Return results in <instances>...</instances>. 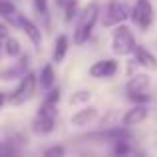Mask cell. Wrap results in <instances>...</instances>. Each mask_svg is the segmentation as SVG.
<instances>
[{"label": "cell", "instance_id": "6da1fadb", "mask_svg": "<svg viewBox=\"0 0 157 157\" xmlns=\"http://www.w3.org/2000/svg\"><path fill=\"white\" fill-rule=\"evenodd\" d=\"M98 14H100L98 4H90V6H86L84 10L80 12L78 22H76V30H74V42H76L78 46H82V44H86L90 40L92 30H94V26H96Z\"/></svg>", "mask_w": 157, "mask_h": 157}, {"label": "cell", "instance_id": "7a4b0ae2", "mask_svg": "<svg viewBox=\"0 0 157 157\" xmlns=\"http://www.w3.org/2000/svg\"><path fill=\"white\" fill-rule=\"evenodd\" d=\"M137 46L135 44V36L125 24H119L115 28L113 36H111V50H113L117 56H127V54L133 52V48Z\"/></svg>", "mask_w": 157, "mask_h": 157}, {"label": "cell", "instance_id": "3957f363", "mask_svg": "<svg viewBox=\"0 0 157 157\" xmlns=\"http://www.w3.org/2000/svg\"><path fill=\"white\" fill-rule=\"evenodd\" d=\"M36 84H38V82H36V76H34L32 72L24 74V78L20 80V84L16 86V90L6 98V100L10 101L12 105H22V104H26V101L30 100L32 96H34Z\"/></svg>", "mask_w": 157, "mask_h": 157}, {"label": "cell", "instance_id": "277c9868", "mask_svg": "<svg viewBox=\"0 0 157 157\" xmlns=\"http://www.w3.org/2000/svg\"><path fill=\"white\" fill-rule=\"evenodd\" d=\"M129 16V10H127L125 2L121 0H109L105 6V12H104V18H101V24L105 28H111V26H119L123 24Z\"/></svg>", "mask_w": 157, "mask_h": 157}, {"label": "cell", "instance_id": "5b68a950", "mask_svg": "<svg viewBox=\"0 0 157 157\" xmlns=\"http://www.w3.org/2000/svg\"><path fill=\"white\" fill-rule=\"evenodd\" d=\"M54 127H56V105L42 104L38 115H36V119H34V123H32V129H34L36 133L46 135V133H50V131H54Z\"/></svg>", "mask_w": 157, "mask_h": 157}, {"label": "cell", "instance_id": "8992f818", "mask_svg": "<svg viewBox=\"0 0 157 157\" xmlns=\"http://www.w3.org/2000/svg\"><path fill=\"white\" fill-rule=\"evenodd\" d=\"M131 20L137 24L141 30H147L153 22V8L149 0H137L135 8L131 10Z\"/></svg>", "mask_w": 157, "mask_h": 157}, {"label": "cell", "instance_id": "52a82bcc", "mask_svg": "<svg viewBox=\"0 0 157 157\" xmlns=\"http://www.w3.org/2000/svg\"><path fill=\"white\" fill-rule=\"evenodd\" d=\"M117 72V62L115 60H100L90 68V76L98 78V80H104V78H111Z\"/></svg>", "mask_w": 157, "mask_h": 157}, {"label": "cell", "instance_id": "ba28073f", "mask_svg": "<svg viewBox=\"0 0 157 157\" xmlns=\"http://www.w3.org/2000/svg\"><path fill=\"white\" fill-rule=\"evenodd\" d=\"M147 119V107L145 105H133L123 113L121 117V123L123 127H133V125H139Z\"/></svg>", "mask_w": 157, "mask_h": 157}, {"label": "cell", "instance_id": "9c48e42d", "mask_svg": "<svg viewBox=\"0 0 157 157\" xmlns=\"http://www.w3.org/2000/svg\"><path fill=\"white\" fill-rule=\"evenodd\" d=\"M14 24H16V26H20L24 32H26L28 38L32 40V44H34V46H40V42H42V34H40V30L36 28L34 22H30V20L24 18V16L14 14Z\"/></svg>", "mask_w": 157, "mask_h": 157}, {"label": "cell", "instance_id": "30bf717a", "mask_svg": "<svg viewBox=\"0 0 157 157\" xmlns=\"http://www.w3.org/2000/svg\"><path fill=\"white\" fill-rule=\"evenodd\" d=\"M98 109L96 107H84V109H80V111H76V113L72 115V125H76V127H84V125H90V123H94L98 119Z\"/></svg>", "mask_w": 157, "mask_h": 157}, {"label": "cell", "instance_id": "8fae6325", "mask_svg": "<svg viewBox=\"0 0 157 157\" xmlns=\"http://www.w3.org/2000/svg\"><path fill=\"white\" fill-rule=\"evenodd\" d=\"M131 54L135 56V62H137L139 66H143V68H147V70H157V58L147 50V48L135 46Z\"/></svg>", "mask_w": 157, "mask_h": 157}, {"label": "cell", "instance_id": "7c38bea8", "mask_svg": "<svg viewBox=\"0 0 157 157\" xmlns=\"http://www.w3.org/2000/svg\"><path fill=\"white\" fill-rule=\"evenodd\" d=\"M149 84H151L149 76H145V74H135V76L127 82V92H129V94L145 92V90L149 88Z\"/></svg>", "mask_w": 157, "mask_h": 157}, {"label": "cell", "instance_id": "4fadbf2b", "mask_svg": "<svg viewBox=\"0 0 157 157\" xmlns=\"http://www.w3.org/2000/svg\"><path fill=\"white\" fill-rule=\"evenodd\" d=\"M54 82H56V72H54L52 64H46L40 72V88L44 92H48V90L54 88Z\"/></svg>", "mask_w": 157, "mask_h": 157}, {"label": "cell", "instance_id": "5bb4252c", "mask_svg": "<svg viewBox=\"0 0 157 157\" xmlns=\"http://www.w3.org/2000/svg\"><path fill=\"white\" fill-rule=\"evenodd\" d=\"M66 52H68V36L62 34L56 40V48H54V62H64Z\"/></svg>", "mask_w": 157, "mask_h": 157}, {"label": "cell", "instance_id": "9a60e30c", "mask_svg": "<svg viewBox=\"0 0 157 157\" xmlns=\"http://www.w3.org/2000/svg\"><path fill=\"white\" fill-rule=\"evenodd\" d=\"M54 2H56L58 8H62V10L66 12V22H70V20L74 18V14H76L78 0H54Z\"/></svg>", "mask_w": 157, "mask_h": 157}, {"label": "cell", "instance_id": "2e32d148", "mask_svg": "<svg viewBox=\"0 0 157 157\" xmlns=\"http://www.w3.org/2000/svg\"><path fill=\"white\" fill-rule=\"evenodd\" d=\"M6 54L12 58L20 56V42L16 38H6Z\"/></svg>", "mask_w": 157, "mask_h": 157}, {"label": "cell", "instance_id": "e0dca14e", "mask_svg": "<svg viewBox=\"0 0 157 157\" xmlns=\"http://www.w3.org/2000/svg\"><path fill=\"white\" fill-rule=\"evenodd\" d=\"M90 100V92L88 90H80V92H76L72 98H70V105H78V104H84V101Z\"/></svg>", "mask_w": 157, "mask_h": 157}, {"label": "cell", "instance_id": "ac0fdd59", "mask_svg": "<svg viewBox=\"0 0 157 157\" xmlns=\"http://www.w3.org/2000/svg\"><path fill=\"white\" fill-rule=\"evenodd\" d=\"M0 14L6 16V18H12L16 14V6L12 2H6V0H0Z\"/></svg>", "mask_w": 157, "mask_h": 157}, {"label": "cell", "instance_id": "d6986e66", "mask_svg": "<svg viewBox=\"0 0 157 157\" xmlns=\"http://www.w3.org/2000/svg\"><path fill=\"white\" fill-rule=\"evenodd\" d=\"M66 155V147L64 145H52L44 151L42 157H64Z\"/></svg>", "mask_w": 157, "mask_h": 157}, {"label": "cell", "instance_id": "ffe728a7", "mask_svg": "<svg viewBox=\"0 0 157 157\" xmlns=\"http://www.w3.org/2000/svg\"><path fill=\"white\" fill-rule=\"evenodd\" d=\"M58 101H60V90H58V88L48 90L46 98H44V104H48V105H56Z\"/></svg>", "mask_w": 157, "mask_h": 157}, {"label": "cell", "instance_id": "44dd1931", "mask_svg": "<svg viewBox=\"0 0 157 157\" xmlns=\"http://www.w3.org/2000/svg\"><path fill=\"white\" fill-rule=\"evenodd\" d=\"M129 100L135 101V105H145L147 101H149V96H147V94H143V92H139V94H129Z\"/></svg>", "mask_w": 157, "mask_h": 157}, {"label": "cell", "instance_id": "7402d4cb", "mask_svg": "<svg viewBox=\"0 0 157 157\" xmlns=\"http://www.w3.org/2000/svg\"><path fill=\"white\" fill-rule=\"evenodd\" d=\"M34 6H36V10H38L40 14L46 16V12H48V2L46 0H34Z\"/></svg>", "mask_w": 157, "mask_h": 157}, {"label": "cell", "instance_id": "603a6c76", "mask_svg": "<svg viewBox=\"0 0 157 157\" xmlns=\"http://www.w3.org/2000/svg\"><path fill=\"white\" fill-rule=\"evenodd\" d=\"M12 153H10V149H8L4 143H0V157H10Z\"/></svg>", "mask_w": 157, "mask_h": 157}, {"label": "cell", "instance_id": "cb8c5ba5", "mask_svg": "<svg viewBox=\"0 0 157 157\" xmlns=\"http://www.w3.org/2000/svg\"><path fill=\"white\" fill-rule=\"evenodd\" d=\"M4 38H8V28L4 24H0V40H4Z\"/></svg>", "mask_w": 157, "mask_h": 157}, {"label": "cell", "instance_id": "d4e9b609", "mask_svg": "<svg viewBox=\"0 0 157 157\" xmlns=\"http://www.w3.org/2000/svg\"><path fill=\"white\" fill-rule=\"evenodd\" d=\"M6 98H8L6 94H4V92H0V107H2L4 104H6Z\"/></svg>", "mask_w": 157, "mask_h": 157}]
</instances>
